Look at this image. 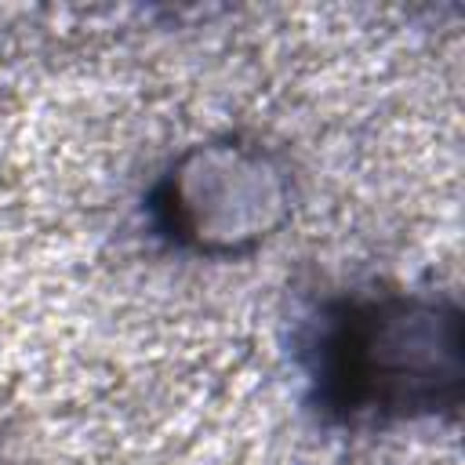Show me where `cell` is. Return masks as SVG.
Here are the masks:
<instances>
[{
	"instance_id": "obj_1",
	"label": "cell",
	"mask_w": 465,
	"mask_h": 465,
	"mask_svg": "<svg viewBox=\"0 0 465 465\" xmlns=\"http://www.w3.org/2000/svg\"><path fill=\"white\" fill-rule=\"evenodd\" d=\"M305 400L323 425L389 429L458 418L465 316L447 294L341 291L298 331Z\"/></svg>"
},
{
	"instance_id": "obj_2",
	"label": "cell",
	"mask_w": 465,
	"mask_h": 465,
	"mask_svg": "<svg viewBox=\"0 0 465 465\" xmlns=\"http://www.w3.org/2000/svg\"><path fill=\"white\" fill-rule=\"evenodd\" d=\"M294 207V178L276 149L243 134L185 145L142 196L149 232L189 258L229 262L269 243Z\"/></svg>"
}]
</instances>
